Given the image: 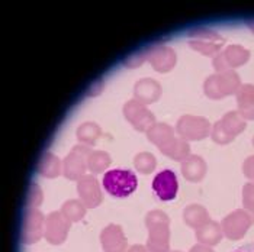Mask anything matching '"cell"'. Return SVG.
Masks as SVG:
<instances>
[{
	"instance_id": "obj_1",
	"label": "cell",
	"mask_w": 254,
	"mask_h": 252,
	"mask_svg": "<svg viewBox=\"0 0 254 252\" xmlns=\"http://www.w3.org/2000/svg\"><path fill=\"white\" fill-rule=\"evenodd\" d=\"M103 189L114 197L124 199L128 197L137 190L138 178L134 171L115 168L109 170L103 174Z\"/></svg>"
},
{
	"instance_id": "obj_2",
	"label": "cell",
	"mask_w": 254,
	"mask_h": 252,
	"mask_svg": "<svg viewBox=\"0 0 254 252\" xmlns=\"http://www.w3.org/2000/svg\"><path fill=\"white\" fill-rule=\"evenodd\" d=\"M177 190H179V183H177V175L175 174V171L166 168L154 177L153 192L158 200L170 202L176 199Z\"/></svg>"
},
{
	"instance_id": "obj_3",
	"label": "cell",
	"mask_w": 254,
	"mask_h": 252,
	"mask_svg": "<svg viewBox=\"0 0 254 252\" xmlns=\"http://www.w3.org/2000/svg\"><path fill=\"white\" fill-rule=\"evenodd\" d=\"M234 252H254V244H249V245L240 247V248H237Z\"/></svg>"
}]
</instances>
